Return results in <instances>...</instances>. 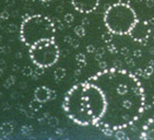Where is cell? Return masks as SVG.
<instances>
[{"label":"cell","instance_id":"cell-4","mask_svg":"<svg viewBox=\"0 0 154 140\" xmlns=\"http://www.w3.org/2000/svg\"><path fill=\"white\" fill-rule=\"evenodd\" d=\"M137 21L138 17L134 10L122 1L110 6L104 14V23L108 31L118 35L129 34Z\"/></svg>","mask_w":154,"mask_h":140},{"label":"cell","instance_id":"cell-5","mask_svg":"<svg viewBox=\"0 0 154 140\" xmlns=\"http://www.w3.org/2000/svg\"><path fill=\"white\" fill-rule=\"evenodd\" d=\"M29 54L31 60L37 67L48 68L57 63L59 58V48L55 39H47L31 46Z\"/></svg>","mask_w":154,"mask_h":140},{"label":"cell","instance_id":"cell-9","mask_svg":"<svg viewBox=\"0 0 154 140\" xmlns=\"http://www.w3.org/2000/svg\"><path fill=\"white\" fill-rule=\"evenodd\" d=\"M51 91L46 86H39L35 90V98L38 102H46L51 98Z\"/></svg>","mask_w":154,"mask_h":140},{"label":"cell","instance_id":"cell-2","mask_svg":"<svg viewBox=\"0 0 154 140\" xmlns=\"http://www.w3.org/2000/svg\"><path fill=\"white\" fill-rule=\"evenodd\" d=\"M63 110L78 125L95 126L105 112L104 94L96 84L89 80L75 84L66 94Z\"/></svg>","mask_w":154,"mask_h":140},{"label":"cell","instance_id":"cell-8","mask_svg":"<svg viewBox=\"0 0 154 140\" xmlns=\"http://www.w3.org/2000/svg\"><path fill=\"white\" fill-rule=\"evenodd\" d=\"M141 139H154V117L150 118L148 123L143 126Z\"/></svg>","mask_w":154,"mask_h":140},{"label":"cell","instance_id":"cell-6","mask_svg":"<svg viewBox=\"0 0 154 140\" xmlns=\"http://www.w3.org/2000/svg\"><path fill=\"white\" fill-rule=\"evenodd\" d=\"M130 36L134 41L138 42H144L145 39L149 37L150 34V27H149L148 23L144 21H137V23L134 25V27L131 29V31L129 32Z\"/></svg>","mask_w":154,"mask_h":140},{"label":"cell","instance_id":"cell-3","mask_svg":"<svg viewBox=\"0 0 154 140\" xmlns=\"http://www.w3.org/2000/svg\"><path fill=\"white\" fill-rule=\"evenodd\" d=\"M56 29L53 21L47 17L35 14L24 19L20 29L21 39L26 46L47 39H55Z\"/></svg>","mask_w":154,"mask_h":140},{"label":"cell","instance_id":"cell-1","mask_svg":"<svg viewBox=\"0 0 154 140\" xmlns=\"http://www.w3.org/2000/svg\"><path fill=\"white\" fill-rule=\"evenodd\" d=\"M102 90L105 112L96 127L119 131L134 124L144 110V91L138 78L120 69H107L89 79Z\"/></svg>","mask_w":154,"mask_h":140},{"label":"cell","instance_id":"cell-10","mask_svg":"<svg viewBox=\"0 0 154 140\" xmlns=\"http://www.w3.org/2000/svg\"><path fill=\"white\" fill-rule=\"evenodd\" d=\"M38 1H43V2H45V1H51V0H38Z\"/></svg>","mask_w":154,"mask_h":140},{"label":"cell","instance_id":"cell-7","mask_svg":"<svg viewBox=\"0 0 154 140\" xmlns=\"http://www.w3.org/2000/svg\"><path fill=\"white\" fill-rule=\"evenodd\" d=\"M72 6L81 13H90L97 8L100 0H71Z\"/></svg>","mask_w":154,"mask_h":140}]
</instances>
